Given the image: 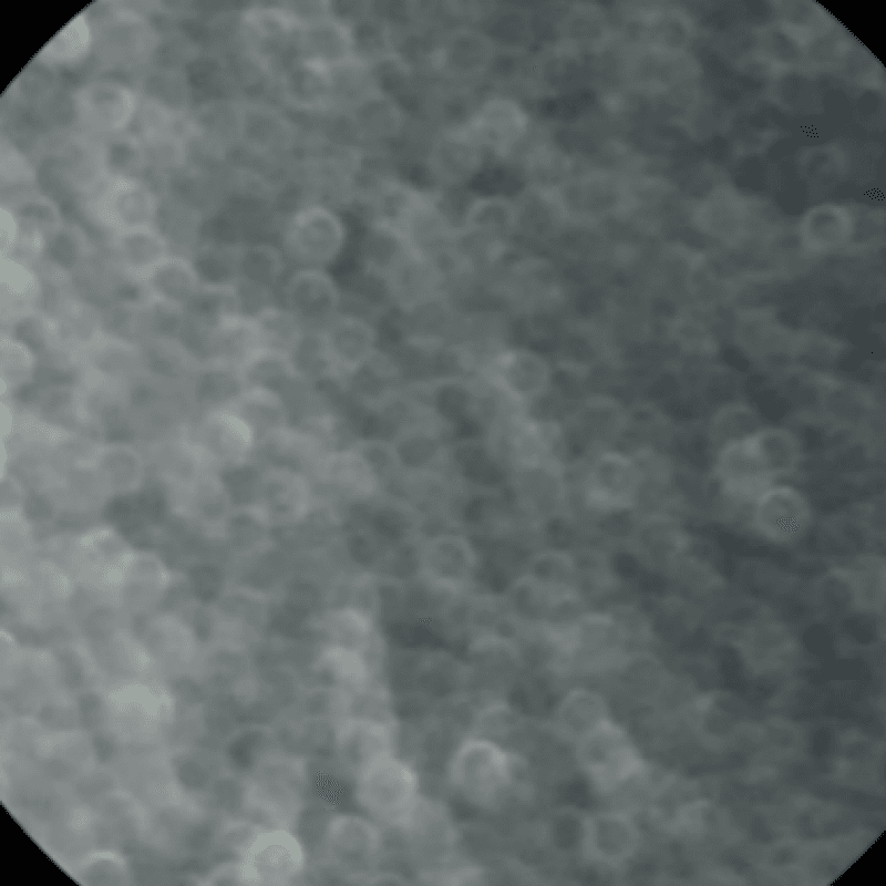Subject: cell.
I'll use <instances>...</instances> for the list:
<instances>
[{"instance_id": "6da1fadb", "label": "cell", "mask_w": 886, "mask_h": 886, "mask_svg": "<svg viewBox=\"0 0 886 886\" xmlns=\"http://www.w3.org/2000/svg\"><path fill=\"white\" fill-rule=\"evenodd\" d=\"M515 763L499 744L484 738L461 743L449 763L453 790L476 806H494L509 793L515 780Z\"/></svg>"}, {"instance_id": "7a4b0ae2", "label": "cell", "mask_w": 886, "mask_h": 886, "mask_svg": "<svg viewBox=\"0 0 886 886\" xmlns=\"http://www.w3.org/2000/svg\"><path fill=\"white\" fill-rule=\"evenodd\" d=\"M419 789L415 770L390 754L356 777L354 799L363 813L374 821L401 825L420 803Z\"/></svg>"}, {"instance_id": "3957f363", "label": "cell", "mask_w": 886, "mask_h": 886, "mask_svg": "<svg viewBox=\"0 0 886 886\" xmlns=\"http://www.w3.org/2000/svg\"><path fill=\"white\" fill-rule=\"evenodd\" d=\"M346 236L344 223L336 212L319 204L306 205L288 218L282 249L298 267L327 268L341 254Z\"/></svg>"}, {"instance_id": "277c9868", "label": "cell", "mask_w": 886, "mask_h": 886, "mask_svg": "<svg viewBox=\"0 0 886 886\" xmlns=\"http://www.w3.org/2000/svg\"><path fill=\"white\" fill-rule=\"evenodd\" d=\"M315 334L323 375L329 379L350 380L378 357L377 330L362 317L340 313Z\"/></svg>"}, {"instance_id": "5b68a950", "label": "cell", "mask_w": 886, "mask_h": 886, "mask_svg": "<svg viewBox=\"0 0 886 886\" xmlns=\"http://www.w3.org/2000/svg\"><path fill=\"white\" fill-rule=\"evenodd\" d=\"M575 743L581 771L601 793H610L621 786L637 767V754L629 738L611 719L595 727Z\"/></svg>"}, {"instance_id": "8992f818", "label": "cell", "mask_w": 886, "mask_h": 886, "mask_svg": "<svg viewBox=\"0 0 886 886\" xmlns=\"http://www.w3.org/2000/svg\"><path fill=\"white\" fill-rule=\"evenodd\" d=\"M87 208L113 236L155 227L157 216V202L151 189L125 175H113L102 182L91 195Z\"/></svg>"}, {"instance_id": "52a82bcc", "label": "cell", "mask_w": 886, "mask_h": 886, "mask_svg": "<svg viewBox=\"0 0 886 886\" xmlns=\"http://www.w3.org/2000/svg\"><path fill=\"white\" fill-rule=\"evenodd\" d=\"M311 504L312 490L307 476L298 468L275 465L258 475L247 505L276 529L300 523L308 516Z\"/></svg>"}, {"instance_id": "ba28073f", "label": "cell", "mask_w": 886, "mask_h": 886, "mask_svg": "<svg viewBox=\"0 0 886 886\" xmlns=\"http://www.w3.org/2000/svg\"><path fill=\"white\" fill-rule=\"evenodd\" d=\"M643 487V472L637 461L618 452L600 454L589 466L583 482L585 505L598 513L632 509Z\"/></svg>"}, {"instance_id": "9c48e42d", "label": "cell", "mask_w": 886, "mask_h": 886, "mask_svg": "<svg viewBox=\"0 0 886 886\" xmlns=\"http://www.w3.org/2000/svg\"><path fill=\"white\" fill-rule=\"evenodd\" d=\"M419 570L432 588L460 596L475 581L478 557L473 544L463 534L440 533L422 544Z\"/></svg>"}, {"instance_id": "30bf717a", "label": "cell", "mask_w": 886, "mask_h": 886, "mask_svg": "<svg viewBox=\"0 0 886 886\" xmlns=\"http://www.w3.org/2000/svg\"><path fill=\"white\" fill-rule=\"evenodd\" d=\"M714 475L728 497L744 504H753L776 482L753 432L718 449Z\"/></svg>"}, {"instance_id": "8fae6325", "label": "cell", "mask_w": 886, "mask_h": 886, "mask_svg": "<svg viewBox=\"0 0 886 886\" xmlns=\"http://www.w3.org/2000/svg\"><path fill=\"white\" fill-rule=\"evenodd\" d=\"M299 18L292 8L259 4L243 19L247 42L258 61L278 74L297 56Z\"/></svg>"}, {"instance_id": "7c38bea8", "label": "cell", "mask_w": 886, "mask_h": 886, "mask_svg": "<svg viewBox=\"0 0 886 886\" xmlns=\"http://www.w3.org/2000/svg\"><path fill=\"white\" fill-rule=\"evenodd\" d=\"M306 859L301 841L289 828L271 826L249 844L243 875L260 885H285L301 875Z\"/></svg>"}, {"instance_id": "4fadbf2b", "label": "cell", "mask_w": 886, "mask_h": 886, "mask_svg": "<svg viewBox=\"0 0 886 886\" xmlns=\"http://www.w3.org/2000/svg\"><path fill=\"white\" fill-rule=\"evenodd\" d=\"M296 14L300 21L296 48L298 58L333 72L361 61L354 32L346 21L326 9Z\"/></svg>"}, {"instance_id": "5bb4252c", "label": "cell", "mask_w": 886, "mask_h": 886, "mask_svg": "<svg viewBox=\"0 0 886 886\" xmlns=\"http://www.w3.org/2000/svg\"><path fill=\"white\" fill-rule=\"evenodd\" d=\"M752 506L755 530L774 544L789 545L797 542L812 524L810 502L793 486L773 484Z\"/></svg>"}, {"instance_id": "9a60e30c", "label": "cell", "mask_w": 886, "mask_h": 886, "mask_svg": "<svg viewBox=\"0 0 886 886\" xmlns=\"http://www.w3.org/2000/svg\"><path fill=\"white\" fill-rule=\"evenodd\" d=\"M193 445L205 459L231 468L247 462L257 440L250 426L224 406L205 411L196 423Z\"/></svg>"}, {"instance_id": "2e32d148", "label": "cell", "mask_w": 886, "mask_h": 886, "mask_svg": "<svg viewBox=\"0 0 886 886\" xmlns=\"http://www.w3.org/2000/svg\"><path fill=\"white\" fill-rule=\"evenodd\" d=\"M282 296L303 327L320 330L340 315V288L327 268L298 267L286 278Z\"/></svg>"}, {"instance_id": "e0dca14e", "label": "cell", "mask_w": 886, "mask_h": 886, "mask_svg": "<svg viewBox=\"0 0 886 886\" xmlns=\"http://www.w3.org/2000/svg\"><path fill=\"white\" fill-rule=\"evenodd\" d=\"M394 735L382 720L356 715L340 722L333 736V751L341 767L353 776L378 760L393 754Z\"/></svg>"}, {"instance_id": "ac0fdd59", "label": "cell", "mask_w": 886, "mask_h": 886, "mask_svg": "<svg viewBox=\"0 0 886 886\" xmlns=\"http://www.w3.org/2000/svg\"><path fill=\"white\" fill-rule=\"evenodd\" d=\"M74 107L84 126L97 133H114L132 121L136 97L124 83L99 79L78 91Z\"/></svg>"}, {"instance_id": "d6986e66", "label": "cell", "mask_w": 886, "mask_h": 886, "mask_svg": "<svg viewBox=\"0 0 886 886\" xmlns=\"http://www.w3.org/2000/svg\"><path fill=\"white\" fill-rule=\"evenodd\" d=\"M324 846L330 857L348 867H363L382 851L383 834L365 814L342 812L330 817L324 830Z\"/></svg>"}, {"instance_id": "ffe728a7", "label": "cell", "mask_w": 886, "mask_h": 886, "mask_svg": "<svg viewBox=\"0 0 886 886\" xmlns=\"http://www.w3.org/2000/svg\"><path fill=\"white\" fill-rule=\"evenodd\" d=\"M637 843L631 821L614 811L586 815L581 853L602 866H616L627 861Z\"/></svg>"}, {"instance_id": "44dd1931", "label": "cell", "mask_w": 886, "mask_h": 886, "mask_svg": "<svg viewBox=\"0 0 886 886\" xmlns=\"http://www.w3.org/2000/svg\"><path fill=\"white\" fill-rule=\"evenodd\" d=\"M527 122L526 113L517 103L494 97L483 103L464 126L484 151L504 154L523 138Z\"/></svg>"}, {"instance_id": "7402d4cb", "label": "cell", "mask_w": 886, "mask_h": 886, "mask_svg": "<svg viewBox=\"0 0 886 886\" xmlns=\"http://www.w3.org/2000/svg\"><path fill=\"white\" fill-rule=\"evenodd\" d=\"M279 86L286 102L301 111H323L338 99L336 72L298 56L279 73Z\"/></svg>"}, {"instance_id": "603a6c76", "label": "cell", "mask_w": 886, "mask_h": 886, "mask_svg": "<svg viewBox=\"0 0 886 886\" xmlns=\"http://www.w3.org/2000/svg\"><path fill=\"white\" fill-rule=\"evenodd\" d=\"M317 471L330 490L352 501L370 497L380 484L373 465L353 445L324 453L317 463Z\"/></svg>"}, {"instance_id": "cb8c5ba5", "label": "cell", "mask_w": 886, "mask_h": 886, "mask_svg": "<svg viewBox=\"0 0 886 886\" xmlns=\"http://www.w3.org/2000/svg\"><path fill=\"white\" fill-rule=\"evenodd\" d=\"M513 486L519 505L530 515L545 517L560 511L567 487L558 461L514 468Z\"/></svg>"}, {"instance_id": "d4e9b609", "label": "cell", "mask_w": 886, "mask_h": 886, "mask_svg": "<svg viewBox=\"0 0 886 886\" xmlns=\"http://www.w3.org/2000/svg\"><path fill=\"white\" fill-rule=\"evenodd\" d=\"M496 45L490 35L471 29L450 33L433 52L434 64L455 78L482 74L494 61Z\"/></svg>"}, {"instance_id": "484cf974", "label": "cell", "mask_w": 886, "mask_h": 886, "mask_svg": "<svg viewBox=\"0 0 886 886\" xmlns=\"http://www.w3.org/2000/svg\"><path fill=\"white\" fill-rule=\"evenodd\" d=\"M152 301L183 311L202 286L192 259L169 254L143 278Z\"/></svg>"}, {"instance_id": "4316f807", "label": "cell", "mask_w": 886, "mask_h": 886, "mask_svg": "<svg viewBox=\"0 0 886 886\" xmlns=\"http://www.w3.org/2000/svg\"><path fill=\"white\" fill-rule=\"evenodd\" d=\"M855 220L844 205L822 203L808 209L800 220L799 236L805 249L824 254L839 249L853 237Z\"/></svg>"}, {"instance_id": "83f0119b", "label": "cell", "mask_w": 886, "mask_h": 886, "mask_svg": "<svg viewBox=\"0 0 886 886\" xmlns=\"http://www.w3.org/2000/svg\"><path fill=\"white\" fill-rule=\"evenodd\" d=\"M483 151L465 126L452 128L435 141L430 155L431 169L447 183H463L480 169Z\"/></svg>"}, {"instance_id": "f1b7e54d", "label": "cell", "mask_w": 886, "mask_h": 886, "mask_svg": "<svg viewBox=\"0 0 886 886\" xmlns=\"http://www.w3.org/2000/svg\"><path fill=\"white\" fill-rule=\"evenodd\" d=\"M225 408L233 410L250 426L257 445L289 426L287 400L275 390L244 388Z\"/></svg>"}, {"instance_id": "f546056e", "label": "cell", "mask_w": 886, "mask_h": 886, "mask_svg": "<svg viewBox=\"0 0 886 886\" xmlns=\"http://www.w3.org/2000/svg\"><path fill=\"white\" fill-rule=\"evenodd\" d=\"M490 374L497 388L514 399H532L543 393L548 382L545 363L528 352L507 351L496 356Z\"/></svg>"}, {"instance_id": "4dcf8cb0", "label": "cell", "mask_w": 886, "mask_h": 886, "mask_svg": "<svg viewBox=\"0 0 886 886\" xmlns=\"http://www.w3.org/2000/svg\"><path fill=\"white\" fill-rule=\"evenodd\" d=\"M285 272V254L267 243L238 245L237 286L240 291L267 292Z\"/></svg>"}, {"instance_id": "1f68e13d", "label": "cell", "mask_w": 886, "mask_h": 886, "mask_svg": "<svg viewBox=\"0 0 886 886\" xmlns=\"http://www.w3.org/2000/svg\"><path fill=\"white\" fill-rule=\"evenodd\" d=\"M697 227L721 240L738 238L748 224V210L733 193L718 189L701 202L693 216Z\"/></svg>"}, {"instance_id": "d6a6232c", "label": "cell", "mask_w": 886, "mask_h": 886, "mask_svg": "<svg viewBox=\"0 0 886 886\" xmlns=\"http://www.w3.org/2000/svg\"><path fill=\"white\" fill-rule=\"evenodd\" d=\"M608 719L605 699L596 691L583 688L568 692L555 711L556 728L574 742Z\"/></svg>"}, {"instance_id": "836d02e7", "label": "cell", "mask_w": 886, "mask_h": 886, "mask_svg": "<svg viewBox=\"0 0 886 886\" xmlns=\"http://www.w3.org/2000/svg\"><path fill=\"white\" fill-rule=\"evenodd\" d=\"M113 239L120 267L141 279L171 254L168 241L155 227L122 233Z\"/></svg>"}, {"instance_id": "e575fe53", "label": "cell", "mask_w": 886, "mask_h": 886, "mask_svg": "<svg viewBox=\"0 0 886 886\" xmlns=\"http://www.w3.org/2000/svg\"><path fill=\"white\" fill-rule=\"evenodd\" d=\"M99 478L113 492L134 490L144 476V463L136 449L113 442L99 446L93 455Z\"/></svg>"}, {"instance_id": "d590c367", "label": "cell", "mask_w": 886, "mask_h": 886, "mask_svg": "<svg viewBox=\"0 0 886 886\" xmlns=\"http://www.w3.org/2000/svg\"><path fill=\"white\" fill-rule=\"evenodd\" d=\"M244 388H264L284 394V389L301 379L293 358L282 351L260 347L238 370Z\"/></svg>"}, {"instance_id": "8d00e7d4", "label": "cell", "mask_w": 886, "mask_h": 886, "mask_svg": "<svg viewBox=\"0 0 886 886\" xmlns=\"http://www.w3.org/2000/svg\"><path fill=\"white\" fill-rule=\"evenodd\" d=\"M244 301L234 284H202L197 293L183 310V316L209 329L243 315Z\"/></svg>"}, {"instance_id": "74e56055", "label": "cell", "mask_w": 886, "mask_h": 886, "mask_svg": "<svg viewBox=\"0 0 886 886\" xmlns=\"http://www.w3.org/2000/svg\"><path fill=\"white\" fill-rule=\"evenodd\" d=\"M852 588L856 608L883 614L886 601L885 559L865 554L842 567Z\"/></svg>"}, {"instance_id": "f35d334b", "label": "cell", "mask_w": 886, "mask_h": 886, "mask_svg": "<svg viewBox=\"0 0 886 886\" xmlns=\"http://www.w3.org/2000/svg\"><path fill=\"white\" fill-rule=\"evenodd\" d=\"M391 444L401 467H406L412 472L434 471L433 464L443 454L439 434L424 423H411L403 426Z\"/></svg>"}, {"instance_id": "ab89813d", "label": "cell", "mask_w": 886, "mask_h": 886, "mask_svg": "<svg viewBox=\"0 0 886 886\" xmlns=\"http://www.w3.org/2000/svg\"><path fill=\"white\" fill-rule=\"evenodd\" d=\"M253 316L262 347L282 351L293 358L307 336L300 321L285 306H262Z\"/></svg>"}, {"instance_id": "60d3db41", "label": "cell", "mask_w": 886, "mask_h": 886, "mask_svg": "<svg viewBox=\"0 0 886 886\" xmlns=\"http://www.w3.org/2000/svg\"><path fill=\"white\" fill-rule=\"evenodd\" d=\"M318 668L331 683L359 689L369 681L370 671L363 651L328 643L318 658Z\"/></svg>"}, {"instance_id": "b9f144b4", "label": "cell", "mask_w": 886, "mask_h": 886, "mask_svg": "<svg viewBox=\"0 0 886 886\" xmlns=\"http://www.w3.org/2000/svg\"><path fill=\"white\" fill-rule=\"evenodd\" d=\"M641 23L642 38L655 51L677 54L684 50L691 38L689 20L678 10H655Z\"/></svg>"}, {"instance_id": "7bdbcfd3", "label": "cell", "mask_w": 886, "mask_h": 886, "mask_svg": "<svg viewBox=\"0 0 886 886\" xmlns=\"http://www.w3.org/2000/svg\"><path fill=\"white\" fill-rule=\"evenodd\" d=\"M272 766L275 773L265 776L260 787L262 812L272 826L289 828L299 814L301 797L296 784L278 771L277 759Z\"/></svg>"}, {"instance_id": "ee69618b", "label": "cell", "mask_w": 886, "mask_h": 886, "mask_svg": "<svg viewBox=\"0 0 886 886\" xmlns=\"http://www.w3.org/2000/svg\"><path fill=\"white\" fill-rule=\"evenodd\" d=\"M321 628L338 643L363 651L371 640L373 624L365 612L353 606H340L321 617Z\"/></svg>"}, {"instance_id": "f6af8a7d", "label": "cell", "mask_w": 886, "mask_h": 886, "mask_svg": "<svg viewBox=\"0 0 886 886\" xmlns=\"http://www.w3.org/2000/svg\"><path fill=\"white\" fill-rule=\"evenodd\" d=\"M754 437L776 480L793 474L802 457L797 436L785 427L761 426Z\"/></svg>"}, {"instance_id": "bcb514c9", "label": "cell", "mask_w": 886, "mask_h": 886, "mask_svg": "<svg viewBox=\"0 0 886 886\" xmlns=\"http://www.w3.org/2000/svg\"><path fill=\"white\" fill-rule=\"evenodd\" d=\"M525 573L560 594L580 598L577 563L566 552L538 553L532 558Z\"/></svg>"}, {"instance_id": "7dc6e473", "label": "cell", "mask_w": 886, "mask_h": 886, "mask_svg": "<svg viewBox=\"0 0 886 886\" xmlns=\"http://www.w3.org/2000/svg\"><path fill=\"white\" fill-rule=\"evenodd\" d=\"M261 151L282 150L291 140V127L277 111L268 107L244 109L243 138Z\"/></svg>"}, {"instance_id": "c3c4849f", "label": "cell", "mask_w": 886, "mask_h": 886, "mask_svg": "<svg viewBox=\"0 0 886 886\" xmlns=\"http://www.w3.org/2000/svg\"><path fill=\"white\" fill-rule=\"evenodd\" d=\"M1 293L7 298L9 308L16 312L14 318H18L35 310L33 306L41 297V285L31 269L11 258H3Z\"/></svg>"}, {"instance_id": "681fc988", "label": "cell", "mask_w": 886, "mask_h": 886, "mask_svg": "<svg viewBox=\"0 0 886 886\" xmlns=\"http://www.w3.org/2000/svg\"><path fill=\"white\" fill-rule=\"evenodd\" d=\"M39 358L23 342L10 334H2L0 343V373L4 387L13 393L32 382L37 374Z\"/></svg>"}, {"instance_id": "f907efd6", "label": "cell", "mask_w": 886, "mask_h": 886, "mask_svg": "<svg viewBox=\"0 0 886 886\" xmlns=\"http://www.w3.org/2000/svg\"><path fill=\"white\" fill-rule=\"evenodd\" d=\"M90 44V28L86 19L79 14L43 47L39 55L52 63H70L81 59Z\"/></svg>"}, {"instance_id": "816d5d0a", "label": "cell", "mask_w": 886, "mask_h": 886, "mask_svg": "<svg viewBox=\"0 0 886 886\" xmlns=\"http://www.w3.org/2000/svg\"><path fill=\"white\" fill-rule=\"evenodd\" d=\"M761 427L755 411L744 404H729L719 409L709 423V435L717 449L742 439Z\"/></svg>"}, {"instance_id": "f5cc1de1", "label": "cell", "mask_w": 886, "mask_h": 886, "mask_svg": "<svg viewBox=\"0 0 886 886\" xmlns=\"http://www.w3.org/2000/svg\"><path fill=\"white\" fill-rule=\"evenodd\" d=\"M517 212L512 203L496 197L480 198L471 203L465 224L476 231L498 233L512 228Z\"/></svg>"}, {"instance_id": "db71d44e", "label": "cell", "mask_w": 886, "mask_h": 886, "mask_svg": "<svg viewBox=\"0 0 886 886\" xmlns=\"http://www.w3.org/2000/svg\"><path fill=\"white\" fill-rule=\"evenodd\" d=\"M586 814L574 808H560L547 821L546 833L550 843L562 852L581 853Z\"/></svg>"}, {"instance_id": "11a10c76", "label": "cell", "mask_w": 886, "mask_h": 886, "mask_svg": "<svg viewBox=\"0 0 886 886\" xmlns=\"http://www.w3.org/2000/svg\"><path fill=\"white\" fill-rule=\"evenodd\" d=\"M645 528L643 545L648 546L651 556L668 560L687 548V536L673 521L655 518Z\"/></svg>"}, {"instance_id": "9f6ffc18", "label": "cell", "mask_w": 886, "mask_h": 886, "mask_svg": "<svg viewBox=\"0 0 886 886\" xmlns=\"http://www.w3.org/2000/svg\"><path fill=\"white\" fill-rule=\"evenodd\" d=\"M815 599L824 611H835L842 617L855 607L849 581L842 567L828 570L815 586Z\"/></svg>"}, {"instance_id": "6f0895ef", "label": "cell", "mask_w": 886, "mask_h": 886, "mask_svg": "<svg viewBox=\"0 0 886 886\" xmlns=\"http://www.w3.org/2000/svg\"><path fill=\"white\" fill-rule=\"evenodd\" d=\"M762 35L761 48L767 60L789 66L802 60L803 44L781 25L765 30Z\"/></svg>"}, {"instance_id": "680465c9", "label": "cell", "mask_w": 886, "mask_h": 886, "mask_svg": "<svg viewBox=\"0 0 886 886\" xmlns=\"http://www.w3.org/2000/svg\"><path fill=\"white\" fill-rule=\"evenodd\" d=\"M18 236V224L13 216L9 213L1 215V251L2 257L10 254L13 248Z\"/></svg>"}]
</instances>
